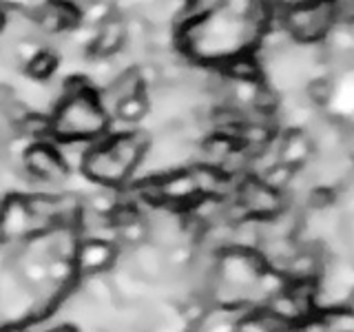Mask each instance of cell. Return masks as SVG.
<instances>
[{"label":"cell","mask_w":354,"mask_h":332,"mask_svg":"<svg viewBox=\"0 0 354 332\" xmlns=\"http://www.w3.org/2000/svg\"><path fill=\"white\" fill-rule=\"evenodd\" d=\"M109 127V116L100 107L91 86L75 93H64L51 118L55 140H95Z\"/></svg>","instance_id":"cell-1"},{"label":"cell","mask_w":354,"mask_h":332,"mask_svg":"<svg viewBox=\"0 0 354 332\" xmlns=\"http://www.w3.org/2000/svg\"><path fill=\"white\" fill-rule=\"evenodd\" d=\"M281 25L295 42H321L326 33L337 25L335 0H315L295 9H286Z\"/></svg>","instance_id":"cell-2"},{"label":"cell","mask_w":354,"mask_h":332,"mask_svg":"<svg viewBox=\"0 0 354 332\" xmlns=\"http://www.w3.org/2000/svg\"><path fill=\"white\" fill-rule=\"evenodd\" d=\"M22 164H25V173L36 182L44 184H62L69 177V169L60 160L55 147L47 142H36L22 155Z\"/></svg>","instance_id":"cell-3"},{"label":"cell","mask_w":354,"mask_h":332,"mask_svg":"<svg viewBox=\"0 0 354 332\" xmlns=\"http://www.w3.org/2000/svg\"><path fill=\"white\" fill-rule=\"evenodd\" d=\"M237 202L246 210V215L252 219H266L277 215L279 210L286 208L283 193L272 191L270 186H266L259 177H248L243 180L237 191Z\"/></svg>","instance_id":"cell-4"},{"label":"cell","mask_w":354,"mask_h":332,"mask_svg":"<svg viewBox=\"0 0 354 332\" xmlns=\"http://www.w3.org/2000/svg\"><path fill=\"white\" fill-rule=\"evenodd\" d=\"M115 243L100 241V239H84L77 243L73 266L75 275H93V273H106L115 264Z\"/></svg>","instance_id":"cell-5"},{"label":"cell","mask_w":354,"mask_h":332,"mask_svg":"<svg viewBox=\"0 0 354 332\" xmlns=\"http://www.w3.org/2000/svg\"><path fill=\"white\" fill-rule=\"evenodd\" d=\"M31 235V215L25 199L9 197L0 204V237L7 241H20Z\"/></svg>","instance_id":"cell-6"},{"label":"cell","mask_w":354,"mask_h":332,"mask_svg":"<svg viewBox=\"0 0 354 332\" xmlns=\"http://www.w3.org/2000/svg\"><path fill=\"white\" fill-rule=\"evenodd\" d=\"M315 153L313 138L304 129H286L279 133V162L292 169H304L315 158Z\"/></svg>","instance_id":"cell-7"},{"label":"cell","mask_w":354,"mask_h":332,"mask_svg":"<svg viewBox=\"0 0 354 332\" xmlns=\"http://www.w3.org/2000/svg\"><path fill=\"white\" fill-rule=\"evenodd\" d=\"M160 202L166 204H191L199 197L191 169H177L158 177Z\"/></svg>","instance_id":"cell-8"},{"label":"cell","mask_w":354,"mask_h":332,"mask_svg":"<svg viewBox=\"0 0 354 332\" xmlns=\"http://www.w3.org/2000/svg\"><path fill=\"white\" fill-rule=\"evenodd\" d=\"M131 268L142 282H155L160 279L166 270V257L160 246H155L153 241H142L138 246H133L131 252Z\"/></svg>","instance_id":"cell-9"},{"label":"cell","mask_w":354,"mask_h":332,"mask_svg":"<svg viewBox=\"0 0 354 332\" xmlns=\"http://www.w3.org/2000/svg\"><path fill=\"white\" fill-rule=\"evenodd\" d=\"M82 295L88 304H93L97 308H106L118 299L115 288L111 284V277L104 273H93L82 277Z\"/></svg>","instance_id":"cell-10"},{"label":"cell","mask_w":354,"mask_h":332,"mask_svg":"<svg viewBox=\"0 0 354 332\" xmlns=\"http://www.w3.org/2000/svg\"><path fill=\"white\" fill-rule=\"evenodd\" d=\"M149 113H151L149 95H147V91H142V93H136V95L122 100V102L115 107L113 118H118L120 122H127V124H138V122H142Z\"/></svg>","instance_id":"cell-11"},{"label":"cell","mask_w":354,"mask_h":332,"mask_svg":"<svg viewBox=\"0 0 354 332\" xmlns=\"http://www.w3.org/2000/svg\"><path fill=\"white\" fill-rule=\"evenodd\" d=\"M55 69H58V53L42 47L33 58L25 64V71L27 75L31 77V80H38V82H44L49 80V77L55 73Z\"/></svg>","instance_id":"cell-12"},{"label":"cell","mask_w":354,"mask_h":332,"mask_svg":"<svg viewBox=\"0 0 354 332\" xmlns=\"http://www.w3.org/2000/svg\"><path fill=\"white\" fill-rule=\"evenodd\" d=\"M297 171H299V169H292V166H288V164H283V162H277V164L270 166V169H266L261 175H254V177H259V180H261L266 186H270L272 191H277V193H286Z\"/></svg>","instance_id":"cell-13"},{"label":"cell","mask_w":354,"mask_h":332,"mask_svg":"<svg viewBox=\"0 0 354 332\" xmlns=\"http://www.w3.org/2000/svg\"><path fill=\"white\" fill-rule=\"evenodd\" d=\"M321 321H324L328 332H354V315L348 308L328 310Z\"/></svg>","instance_id":"cell-14"},{"label":"cell","mask_w":354,"mask_h":332,"mask_svg":"<svg viewBox=\"0 0 354 332\" xmlns=\"http://www.w3.org/2000/svg\"><path fill=\"white\" fill-rule=\"evenodd\" d=\"M299 332H328V330L321 319H313V321H306V324L299 328Z\"/></svg>","instance_id":"cell-15"},{"label":"cell","mask_w":354,"mask_h":332,"mask_svg":"<svg viewBox=\"0 0 354 332\" xmlns=\"http://www.w3.org/2000/svg\"><path fill=\"white\" fill-rule=\"evenodd\" d=\"M0 332H5V330H0Z\"/></svg>","instance_id":"cell-16"}]
</instances>
